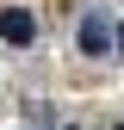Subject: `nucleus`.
<instances>
[{
  "label": "nucleus",
  "instance_id": "nucleus-1",
  "mask_svg": "<svg viewBox=\"0 0 124 130\" xmlns=\"http://www.w3.org/2000/svg\"><path fill=\"white\" fill-rule=\"evenodd\" d=\"M0 37H6V43H19V50H25V43L37 37V19H31L25 6H0Z\"/></svg>",
  "mask_w": 124,
  "mask_h": 130
},
{
  "label": "nucleus",
  "instance_id": "nucleus-2",
  "mask_svg": "<svg viewBox=\"0 0 124 130\" xmlns=\"http://www.w3.org/2000/svg\"><path fill=\"white\" fill-rule=\"evenodd\" d=\"M112 43H118V37H112V25H105L99 12H87V19H81V50H87V56H105Z\"/></svg>",
  "mask_w": 124,
  "mask_h": 130
},
{
  "label": "nucleus",
  "instance_id": "nucleus-3",
  "mask_svg": "<svg viewBox=\"0 0 124 130\" xmlns=\"http://www.w3.org/2000/svg\"><path fill=\"white\" fill-rule=\"evenodd\" d=\"M118 56H124V37H118Z\"/></svg>",
  "mask_w": 124,
  "mask_h": 130
}]
</instances>
